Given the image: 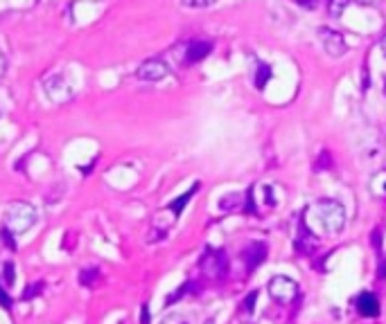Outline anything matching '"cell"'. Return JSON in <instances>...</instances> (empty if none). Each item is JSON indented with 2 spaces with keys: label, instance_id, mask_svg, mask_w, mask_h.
<instances>
[{
  "label": "cell",
  "instance_id": "2e32d148",
  "mask_svg": "<svg viewBox=\"0 0 386 324\" xmlns=\"http://www.w3.org/2000/svg\"><path fill=\"white\" fill-rule=\"evenodd\" d=\"M161 324H190L183 315H167Z\"/></svg>",
  "mask_w": 386,
  "mask_h": 324
},
{
  "label": "cell",
  "instance_id": "6da1fadb",
  "mask_svg": "<svg viewBox=\"0 0 386 324\" xmlns=\"http://www.w3.org/2000/svg\"><path fill=\"white\" fill-rule=\"evenodd\" d=\"M303 225L310 230L312 235H316L318 230L330 237L339 235V232L345 228V207L339 201L321 199L305 210Z\"/></svg>",
  "mask_w": 386,
  "mask_h": 324
},
{
  "label": "cell",
  "instance_id": "e0dca14e",
  "mask_svg": "<svg viewBox=\"0 0 386 324\" xmlns=\"http://www.w3.org/2000/svg\"><path fill=\"white\" fill-rule=\"evenodd\" d=\"M296 5H301L303 9H316L318 7V0H294Z\"/></svg>",
  "mask_w": 386,
  "mask_h": 324
},
{
  "label": "cell",
  "instance_id": "7c38bea8",
  "mask_svg": "<svg viewBox=\"0 0 386 324\" xmlns=\"http://www.w3.org/2000/svg\"><path fill=\"white\" fill-rule=\"evenodd\" d=\"M353 3V0H328V14L332 18H341L345 7H348Z\"/></svg>",
  "mask_w": 386,
  "mask_h": 324
},
{
  "label": "cell",
  "instance_id": "30bf717a",
  "mask_svg": "<svg viewBox=\"0 0 386 324\" xmlns=\"http://www.w3.org/2000/svg\"><path fill=\"white\" fill-rule=\"evenodd\" d=\"M264 255H267V245L255 243V245H251V250H249L247 255H244V257L249 259V268H255V266L264 259Z\"/></svg>",
  "mask_w": 386,
  "mask_h": 324
},
{
  "label": "cell",
  "instance_id": "277c9868",
  "mask_svg": "<svg viewBox=\"0 0 386 324\" xmlns=\"http://www.w3.org/2000/svg\"><path fill=\"white\" fill-rule=\"evenodd\" d=\"M318 38H321V43H323V50L334 59L343 57L345 50H348V43H345L343 34L332 28H318Z\"/></svg>",
  "mask_w": 386,
  "mask_h": 324
},
{
  "label": "cell",
  "instance_id": "52a82bcc",
  "mask_svg": "<svg viewBox=\"0 0 386 324\" xmlns=\"http://www.w3.org/2000/svg\"><path fill=\"white\" fill-rule=\"evenodd\" d=\"M357 313L362 318H377L380 315V300L375 293H362L357 297Z\"/></svg>",
  "mask_w": 386,
  "mask_h": 324
},
{
  "label": "cell",
  "instance_id": "d6986e66",
  "mask_svg": "<svg viewBox=\"0 0 386 324\" xmlns=\"http://www.w3.org/2000/svg\"><path fill=\"white\" fill-rule=\"evenodd\" d=\"M380 48H382V52H384V55H386V34L382 36V41H380Z\"/></svg>",
  "mask_w": 386,
  "mask_h": 324
},
{
  "label": "cell",
  "instance_id": "ffe728a7",
  "mask_svg": "<svg viewBox=\"0 0 386 324\" xmlns=\"http://www.w3.org/2000/svg\"><path fill=\"white\" fill-rule=\"evenodd\" d=\"M357 3H362V5H372L375 0H357Z\"/></svg>",
  "mask_w": 386,
  "mask_h": 324
},
{
  "label": "cell",
  "instance_id": "7a4b0ae2",
  "mask_svg": "<svg viewBox=\"0 0 386 324\" xmlns=\"http://www.w3.org/2000/svg\"><path fill=\"white\" fill-rule=\"evenodd\" d=\"M36 223V210L34 205L25 203V201H14L7 205L5 210V230L11 237L25 235L32 225Z\"/></svg>",
  "mask_w": 386,
  "mask_h": 324
},
{
  "label": "cell",
  "instance_id": "ac0fdd59",
  "mask_svg": "<svg viewBox=\"0 0 386 324\" xmlns=\"http://www.w3.org/2000/svg\"><path fill=\"white\" fill-rule=\"evenodd\" d=\"M0 304H3L5 308H9V304H11V302H9V297H7V293L3 291V286H0Z\"/></svg>",
  "mask_w": 386,
  "mask_h": 324
},
{
  "label": "cell",
  "instance_id": "44dd1931",
  "mask_svg": "<svg viewBox=\"0 0 386 324\" xmlns=\"http://www.w3.org/2000/svg\"><path fill=\"white\" fill-rule=\"evenodd\" d=\"M384 95H386V79H384Z\"/></svg>",
  "mask_w": 386,
  "mask_h": 324
},
{
  "label": "cell",
  "instance_id": "9c48e42d",
  "mask_svg": "<svg viewBox=\"0 0 386 324\" xmlns=\"http://www.w3.org/2000/svg\"><path fill=\"white\" fill-rule=\"evenodd\" d=\"M59 90H63V93H68V95H73V88L61 79V77H55L53 82H48V97L53 99V101H57V93Z\"/></svg>",
  "mask_w": 386,
  "mask_h": 324
},
{
  "label": "cell",
  "instance_id": "ba28073f",
  "mask_svg": "<svg viewBox=\"0 0 386 324\" xmlns=\"http://www.w3.org/2000/svg\"><path fill=\"white\" fill-rule=\"evenodd\" d=\"M210 52H213V43L210 41H190L186 45V59H183V63L192 66V63L203 61L205 57L210 55Z\"/></svg>",
  "mask_w": 386,
  "mask_h": 324
},
{
  "label": "cell",
  "instance_id": "5b68a950",
  "mask_svg": "<svg viewBox=\"0 0 386 324\" xmlns=\"http://www.w3.org/2000/svg\"><path fill=\"white\" fill-rule=\"evenodd\" d=\"M226 255L222 250H208L203 257H201V270H203V275L205 277H210V279H220L226 275Z\"/></svg>",
  "mask_w": 386,
  "mask_h": 324
},
{
  "label": "cell",
  "instance_id": "8fae6325",
  "mask_svg": "<svg viewBox=\"0 0 386 324\" xmlns=\"http://www.w3.org/2000/svg\"><path fill=\"white\" fill-rule=\"evenodd\" d=\"M370 191L375 194L377 199H386V172H380L370 180Z\"/></svg>",
  "mask_w": 386,
  "mask_h": 324
},
{
  "label": "cell",
  "instance_id": "8992f818",
  "mask_svg": "<svg viewBox=\"0 0 386 324\" xmlns=\"http://www.w3.org/2000/svg\"><path fill=\"white\" fill-rule=\"evenodd\" d=\"M167 72H170V68H167V63L163 59H147L138 66V79L143 82H161L167 77Z\"/></svg>",
  "mask_w": 386,
  "mask_h": 324
},
{
  "label": "cell",
  "instance_id": "4fadbf2b",
  "mask_svg": "<svg viewBox=\"0 0 386 324\" xmlns=\"http://www.w3.org/2000/svg\"><path fill=\"white\" fill-rule=\"evenodd\" d=\"M269 79H272V70H269L267 63H260V66H257V70H255V86L262 90Z\"/></svg>",
  "mask_w": 386,
  "mask_h": 324
},
{
  "label": "cell",
  "instance_id": "5bb4252c",
  "mask_svg": "<svg viewBox=\"0 0 386 324\" xmlns=\"http://www.w3.org/2000/svg\"><path fill=\"white\" fill-rule=\"evenodd\" d=\"M215 3H217V0H181V5L188 7V9H205V7H210Z\"/></svg>",
  "mask_w": 386,
  "mask_h": 324
},
{
  "label": "cell",
  "instance_id": "9a60e30c",
  "mask_svg": "<svg viewBox=\"0 0 386 324\" xmlns=\"http://www.w3.org/2000/svg\"><path fill=\"white\" fill-rule=\"evenodd\" d=\"M3 275H5V286H7V289L14 286V279H16V275H14V264L7 262V264L3 266Z\"/></svg>",
  "mask_w": 386,
  "mask_h": 324
},
{
  "label": "cell",
  "instance_id": "3957f363",
  "mask_svg": "<svg viewBox=\"0 0 386 324\" xmlns=\"http://www.w3.org/2000/svg\"><path fill=\"white\" fill-rule=\"evenodd\" d=\"M267 291H269V295H272L274 302H278L282 306H289L296 300V295H299V284L287 275H276L272 281H269Z\"/></svg>",
  "mask_w": 386,
  "mask_h": 324
}]
</instances>
